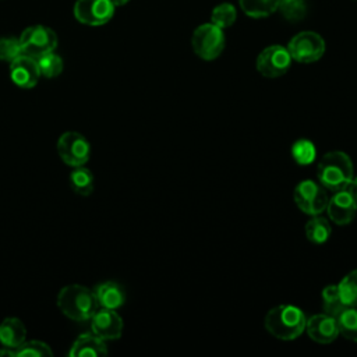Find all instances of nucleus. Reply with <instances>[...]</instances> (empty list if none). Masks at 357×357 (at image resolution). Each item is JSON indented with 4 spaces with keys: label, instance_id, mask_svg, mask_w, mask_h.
Here are the masks:
<instances>
[{
    "label": "nucleus",
    "instance_id": "obj_1",
    "mask_svg": "<svg viewBox=\"0 0 357 357\" xmlns=\"http://www.w3.org/2000/svg\"><path fill=\"white\" fill-rule=\"evenodd\" d=\"M305 314L291 304L276 305L264 318V326L268 333L280 340L297 339L305 332Z\"/></svg>",
    "mask_w": 357,
    "mask_h": 357
},
{
    "label": "nucleus",
    "instance_id": "obj_2",
    "mask_svg": "<svg viewBox=\"0 0 357 357\" xmlns=\"http://www.w3.org/2000/svg\"><path fill=\"white\" fill-rule=\"evenodd\" d=\"M353 177V162L350 156L342 151H331L325 153L317 165L318 183L332 192L344 190Z\"/></svg>",
    "mask_w": 357,
    "mask_h": 357
},
{
    "label": "nucleus",
    "instance_id": "obj_3",
    "mask_svg": "<svg viewBox=\"0 0 357 357\" xmlns=\"http://www.w3.org/2000/svg\"><path fill=\"white\" fill-rule=\"evenodd\" d=\"M56 304L63 315L78 322L89 321L99 308L93 290L82 284L64 286L57 294Z\"/></svg>",
    "mask_w": 357,
    "mask_h": 357
},
{
    "label": "nucleus",
    "instance_id": "obj_4",
    "mask_svg": "<svg viewBox=\"0 0 357 357\" xmlns=\"http://www.w3.org/2000/svg\"><path fill=\"white\" fill-rule=\"evenodd\" d=\"M191 46L194 53L206 61L215 60L225 49L223 29L215 24L199 25L191 38Z\"/></svg>",
    "mask_w": 357,
    "mask_h": 357
},
{
    "label": "nucleus",
    "instance_id": "obj_5",
    "mask_svg": "<svg viewBox=\"0 0 357 357\" xmlns=\"http://www.w3.org/2000/svg\"><path fill=\"white\" fill-rule=\"evenodd\" d=\"M293 199L296 206L305 215H321L328 204L326 190L314 180L300 181L293 191Z\"/></svg>",
    "mask_w": 357,
    "mask_h": 357
},
{
    "label": "nucleus",
    "instance_id": "obj_6",
    "mask_svg": "<svg viewBox=\"0 0 357 357\" xmlns=\"http://www.w3.org/2000/svg\"><path fill=\"white\" fill-rule=\"evenodd\" d=\"M56 149L61 160L71 167L84 166L91 156L89 141L77 131L63 132L57 139Z\"/></svg>",
    "mask_w": 357,
    "mask_h": 357
},
{
    "label": "nucleus",
    "instance_id": "obj_7",
    "mask_svg": "<svg viewBox=\"0 0 357 357\" xmlns=\"http://www.w3.org/2000/svg\"><path fill=\"white\" fill-rule=\"evenodd\" d=\"M287 50L293 60L308 64L318 61L324 56L325 42L317 32L303 31L290 39Z\"/></svg>",
    "mask_w": 357,
    "mask_h": 357
},
{
    "label": "nucleus",
    "instance_id": "obj_8",
    "mask_svg": "<svg viewBox=\"0 0 357 357\" xmlns=\"http://www.w3.org/2000/svg\"><path fill=\"white\" fill-rule=\"evenodd\" d=\"M24 54H28L33 59L54 52L57 47V35L53 29L45 25H32L22 31L20 36Z\"/></svg>",
    "mask_w": 357,
    "mask_h": 357
},
{
    "label": "nucleus",
    "instance_id": "obj_9",
    "mask_svg": "<svg viewBox=\"0 0 357 357\" xmlns=\"http://www.w3.org/2000/svg\"><path fill=\"white\" fill-rule=\"evenodd\" d=\"M291 56L287 47L272 45L265 47L257 57V70L265 78H278L284 75L291 66Z\"/></svg>",
    "mask_w": 357,
    "mask_h": 357
},
{
    "label": "nucleus",
    "instance_id": "obj_10",
    "mask_svg": "<svg viewBox=\"0 0 357 357\" xmlns=\"http://www.w3.org/2000/svg\"><path fill=\"white\" fill-rule=\"evenodd\" d=\"M114 8L116 6L112 0H77L74 4V17L81 24L98 26L112 20Z\"/></svg>",
    "mask_w": 357,
    "mask_h": 357
},
{
    "label": "nucleus",
    "instance_id": "obj_11",
    "mask_svg": "<svg viewBox=\"0 0 357 357\" xmlns=\"http://www.w3.org/2000/svg\"><path fill=\"white\" fill-rule=\"evenodd\" d=\"M89 321L92 333L103 340L119 339L123 333V319L116 310L99 307Z\"/></svg>",
    "mask_w": 357,
    "mask_h": 357
},
{
    "label": "nucleus",
    "instance_id": "obj_12",
    "mask_svg": "<svg viewBox=\"0 0 357 357\" xmlns=\"http://www.w3.org/2000/svg\"><path fill=\"white\" fill-rule=\"evenodd\" d=\"M325 211L331 222L346 226L351 223L357 215V202L346 190H340L328 199Z\"/></svg>",
    "mask_w": 357,
    "mask_h": 357
},
{
    "label": "nucleus",
    "instance_id": "obj_13",
    "mask_svg": "<svg viewBox=\"0 0 357 357\" xmlns=\"http://www.w3.org/2000/svg\"><path fill=\"white\" fill-rule=\"evenodd\" d=\"M10 78L17 86H20L22 89L33 88L40 78L36 59H33L28 54H22L18 59H15L14 61H11L10 63Z\"/></svg>",
    "mask_w": 357,
    "mask_h": 357
},
{
    "label": "nucleus",
    "instance_id": "obj_14",
    "mask_svg": "<svg viewBox=\"0 0 357 357\" xmlns=\"http://www.w3.org/2000/svg\"><path fill=\"white\" fill-rule=\"evenodd\" d=\"M305 332L317 343L328 344L332 343L339 336V328L335 317H331L325 312L315 314L307 318Z\"/></svg>",
    "mask_w": 357,
    "mask_h": 357
},
{
    "label": "nucleus",
    "instance_id": "obj_15",
    "mask_svg": "<svg viewBox=\"0 0 357 357\" xmlns=\"http://www.w3.org/2000/svg\"><path fill=\"white\" fill-rule=\"evenodd\" d=\"M93 294L96 297L98 305L102 308L117 310L126 303V290L120 283L114 280L99 283L93 289Z\"/></svg>",
    "mask_w": 357,
    "mask_h": 357
},
{
    "label": "nucleus",
    "instance_id": "obj_16",
    "mask_svg": "<svg viewBox=\"0 0 357 357\" xmlns=\"http://www.w3.org/2000/svg\"><path fill=\"white\" fill-rule=\"evenodd\" d=\"M106 354V340L98 337L93 333H82L81 336H78L68 351L70 357H96Z\"/></svg>",
    "mask_w": 357,
    "mask_h": 357
},
{
    "label": "nucleus",
    "instance_id": "obj_17",
    "mask_svg": "<svg viewBox=\"0 0 357 357\" xmlns=\"http://www.w3.org/2000/svg\"><path fill=\"white\" fill-rule=\"evenodd\" d=\"M25 337H26V328L21 319L15 317H8L1 321L0 324L1 346L17 349L21 343L25 342Z\"/></svg>",
    "mask_w": 357,
    "mask_h": 357
},
{
    "label": "nucleus",
    "instance_id": "obj_18",
    "mask_svg": "<svg viewBox=\"0 0 357 357\" xmlns=\"http://www.w3.org/2000/svg\"><path fill=\"white\" fill-rule=\"evenodd\" d=\"M304 233L308 241L312 244L321 245L326 243L331 237L332 227L326 218H322L321 215H314L304 226Z\"/></svg>",
    "mask_w": 357,
    "mask_h": 357
},
{
    "label": "nucleus",
    "instance_id": "obj_19",
    "mask_svg": "<svg viewBox=\"0 0 357 357\" xmlns=\"http://www.w3.org/2000/svg\"><path fill=\"white\" fill-rule=\"evenodd\" d=\"M241 10L252 18H264L279 8L280 0H238Z\"/></svg>",
    "mask_w": 357,
    "mask_h": 357
},
{
    "label": "nucleus",
    "instance_id": "obj_20",
    "mask_svg": "<svg viewBox=\"0 0 357 357\" xmlns=\"http://www.w3.org/2000/svg\"><path fill=\"white\" fill-rule=\"evenodd\" d=\"M70 184L74 192H77L78 195H91L93 191V174L89 169L84 166L74 167L70 174Z\"/></svg>",
    "mask_w": 357,
    "mask_h": 357
},
{
    "label": "nucleus",
    "instance_id": "obj_21",
    "mask_svg": "<svg viewBox=\"0 0 357 357\" xmlns=\"http://www.w3.org/2000/svg\"><path fill=\"white\" fill-rule=\"evenodd\" d=\"M339 335L347 340L357 342V307H346L336 317Z\"/></svg>",
    "mask_w": 357,
    "mask_h": 357
},
{
    "label": "nucleus",
    "instance_id": "obj_22",
    "mask_svg": "<svg viewBox=\"0 0 357 357\" xmlns=\"http://www.w3.org/2000/svg\"><path fill=\"white\" fill-rule=\"evenodd\" d=\"M347 305L342 301L337 284L325 286L322 290V308L331 317H337Z\"/></svg>",
    "mask_w": 357,
    "mask_h": 357
},
{
    "label": "nucleus",
    "instance_id": "obj_23",
    "mask_svg": "<svg viewBox=\"0 0 357 357\" xmlns=\"http://www.w3.org/2000/svg\"><path fill=\"white\" fill-rule=\"evenodd\" d=\"M291 158L294 159L296 163L305 166V165H311L315 158H317V148L314 145L312 141L307 139V138H301L297 139L290 149Z\"/></svg>",
    "mask_w": 357,
    "mask_h": 357
},
{
    "label": "nucleus",
    "instance_id": "obj_24",
    "mask_svg": "<svg viewBox=\"0 0 357 357\" xmlns=\"http://www.w3.org/2000/svg\"><path fill=\"white\" fill-rule=\"evenodd\" d=\"M342 301L347 307H357V269L350 271L337 283Z\"/></svg>",
    "mask_w": 357,
    "mask_h": 357
},
{
    "label": "nucleus",
    "instance_id": "obj_25",
    "mask_svg": "<svg viewBox=\"0 0 357 357\" xmlns=\"http://www.w3.org/2000/svg\"><path fill=\"white\" fill-rule=\"evenodd\" d=\"M36 63L39 67L40 77L54 78V77L60 75L63 71V60L54 52H49V53H45V54L36 57Z\"/></svg>",
    "mask_w": 357,
    "mask_h": 357
},
{
    "label": "nucleus",
    "instance_id": "obj_26",
    "mask_svg": "<svg viewBox=\"0 0 357 357\" xmlns=\"http://www.w3.org/2000/svg\"><path fill=\"white\" fill-rule=\"evenodd\" d=\"M53 351L49 344L40 340H25L15 349V357H52Z\"/></svg>",
    "mask_w": 357,
    "mask_h": 357
},
{
    "label": "nucleus",
    "instance_id": "obj_27",
    "mask_svg": "<svg viewBox=\"0 0 357 357\" xmlns=\"http://www.w3.org/2000/svg\"><path fill=\"white\" fill-rule=\"evenodd\" d=\"M236 17H237V11L234 6H231L230 3H222L213 8L211 20H212V24L223 29V28L231 26L233 22L236 21Z\"/></svg>",
    "mask_w": 357,
    "mask_h": 357
},
{
    "label": "nucleus",
    "instance_id": "obj_28",
    "mask_svg": "<svg viewBox=\"0 0 357 357\" xmlns=\"http://www.w3.org/2000/svg\"><path fill=\"white\" fill-rule=\"evenodd\" d=\"M24 54L20 38H1L0 39V60L11 63Z\"/></svg>",
    "mask_w": 357,
    "mask_h": 357
},
{
    "label": "nucleus",
    "instance_id": "obj_29",
    "mask_svg": "<svg viewBox=\"0 0 357 357\" xmlns=\"http://www.w3.org/2000/svg\"><path fill=\"white\" fill-rule=\"evenodd\" d=\"M279 8L282 14L290 21L301 20L305 14V6L303 0H280Z\"/></svg>",
    "mask_w": 357,
    "mask_h": 357
},
{
    "label": "nucleus",
    "instance_id": "obj_30",
    "mask_svg": "<svg viewBox=\"0 0 357 357\" xmlns=\"http://www.w3.org/2000/svg\"><path fill=\"white\" fill-rule=\"evenodd\" d=\"M353 198H354V201L357 202V177H353L350 181H349V184L346 185V188H344Z\"/></svg>",
    "mask_w": 357,
    "mask_h": 357
},
{
    "label": "nucleus",
    "instance_id": "obj_31",
    "mask_svg": "<svg viewBox=\"0 0 357 357\" xmlns=\"http://www.w3.org/2000/svg\"><path fill=\"white\" fill-rule=\"evenodd\" d=\"M112 3H113L116 7H120V6H124L126 3H128V0H112Z\"/></svg>",
    "mask_w": 357,
    "mask_h": 357
}]
</instances>
